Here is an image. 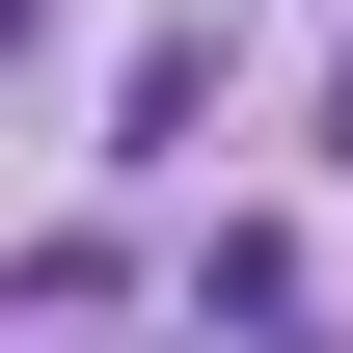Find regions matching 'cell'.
<instances>
[{
  "instance_id": "1",
  "label": "cell",
  "mask_w": 353,
  "mask_h": 353,
  "mask_svg": "<svg viewBox=\"0 0 353 353\" xmlns=\"http://www.w3.org/2000/svg\"><path fill=\"white\" fill-rule=\"evenodd\" d=\"M0 28H28V0H0Z\"/></svg>"
}]
</instances>
